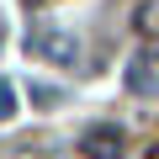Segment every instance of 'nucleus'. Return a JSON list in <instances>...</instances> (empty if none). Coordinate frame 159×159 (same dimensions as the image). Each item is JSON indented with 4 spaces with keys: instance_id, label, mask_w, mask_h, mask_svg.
I'll list each match as a JSON object with an SVG mask.
<instances>
[{
    "instance_id": "obj_1",
    "label": "nucleus",
    "mask_w": 159,
    "mask_h": 159,
    "mask_svg": "<svg viewBox=\"0 0 159 159\" xmlns=\"http://www.w3.org/2000/svg\"><path fill=\"white\" fill-rule=\"evenodd\" d=\"M37 48H43V58H53V64H74V37H64V32H43L37 37Z\"/></svg>"
},
{
    "instance_id": "obj_4",
    "label": "nucleus",
    "mask_w": 159,
    "mask_h": 159,
    "mask_svg": "<svg viewBox=\"0 0 159 159\" xmlns=\"http://www.w3.org/2000/svg\"><path fill=\"white\" fill-rule=\"evenodd\" d=\"M11 111H16V90H11V85H6V80H0V122H6V117H11Z\"/></svg>"
},
{
    "instance_id": "obj_3",
    "label": "nucleus",
    "mask_w": 159,
    "mask_h": 159,
    "mask_svg": "<svg viewBox=\"0 0 159 159\" xmlns=\"http://www.w3.org/2000/svg\"><path fill=\"white\" fill-rule=\"evenodd\" d=\"M127 85H133V90H159V74H154L148 58H138V64L127 69Z\"/></svg>"
},
{
    "instance_id": "obj_2",
    "label": "nucleus",
    "mask_w": 159,
    "mask_h": 159,
    "mask_svg": "<svg viewBox=\"0 0 159 159\" xmlns=\"http://www.w3.org/2000/svg\"><path fill=\"white\" fill-rule=\"evenodd\" d=\"M85 154H90V159H117V154H122V138H117L111 127H96V133L85 138Z\"/></svg>"
}]
</instances>
